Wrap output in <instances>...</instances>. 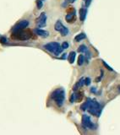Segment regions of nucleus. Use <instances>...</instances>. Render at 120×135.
Instances as JSON below:
<instances>
[{
    "label": "nucleus",
    "mask_w": 120,
    "mask_h": 135,
    "mask_svg": "<svg viewBox=\"0 0 120 135\" xmlns=\"http://www.w3.org/2000/svg\"><path fill=\"white\" fill-rule=\"evenodd\" d=\"M51 97L58 105V107H62L64 99H65V91H64L63 88L57 89L52 93Z\"/></svg>",
    "instance_id": "1"
},
{
    "label": "nucleus",
    "mask_w": 120,
    "mask_h": 135,
    "mask_svg": "<svg viewBox=\"0 0 120 135\" xmlns=\"http://www.w3.org/2000/svg\"><path fill=\"white\" fill-rule=\"evenodd\" d=\"M11 37L14 40H18V41H26L31 37V32L30 30H25L24 29V30L14 31Z\"/></svg>",
    "instance_id": "2"
},
{
    "label": "nucleus",
    "mask_w": 120,
    "mask_h": 135,
    "mask_svg": "<svg viewBox=\"0 0 120 135\" xmlns=\"http://www.w3.org/2000/svg\"><path fill=\"white\" fill-rule=\"evenodd\" d=\"M87 110H88L89 112L91 115H93V116L100 117L101 112V106L99 104L96 100H91L90 104Z\"/></svg>",
    "instance_id": "3"
},
{
    "label": "nucleus",
    "mask_w": 120,
    "mask_h": 135,
    "mask_svg": "<svg viewBox=\"0 0 120 135\" xmlns=\"http://www.w3.org/2000/svg\"><path fill=\"white\" fill-rule=\"evenodd\" d=\"M44 48L46 50H48L50 53H52L54 55H59V54L63 51V47H60V44L58 42H50L48 44L44 45Z\"/></svg>",
    "instance_id": "4"
},
{
    "label": "nucleus",
    "mask_w": 120,
    "mask_h": 135,
    "mask_svg": "<svg viewBox=\"0 0 120 135\" xmlns=\"http://www.w3.org/2000/svg\"><path fill=\"white\" fill-rule=\"evenodd\" d=\"M82 125H83V127L86 128H89V129L96 128V126L94 123L91 122L90 117L88 115H86V114H84L82 116Z\"/></svg>",
    "instance_id": "5"
},
{
    "label": "nucleus",
    "mask_w": 120,
    "mask_h": 135,
    "mask_svg": "<svg viewBox=\"0 0 120 135\" xmlns=\"http://www.w3.org/2000/svg\"><path fill=\"white\" fill-rule=\"evenodd\" d=\"M47 16L45 13H42L40 14V16L36 19V25L38 28H42L46 26L47 24Z\"/></svg>",
    "instance_id": "6"
},
{
    "label": "nucleus",
    "mask_w": 120,
    "mask_h": 135,
    "mask_svg": "<svg viewBox=\"0 0 120 135\" xmlns=\"http://www.w3.org/2000/svg\"><path fill=\"white\" fill-rule=\"evenodd\" d=\"M29 25V21L28 20H21L19 23L14 25L13 28V31H17V30H24Z\"/></svg>",
    "instance_id": "7"
},
{
    "label": "nucleus",
    "mask_w": 120,
    "mask_h": 135,
    "mask_svg": "<svg viewBox=\"0 0 120 135\" xmlns=\"http://www.w3.org/2000/svg\"><path fill=\"white\" fill-rule=\"evenodd\" d=\"M35 32H36V35H38L41 37H44V38H46V37H48L49 36L48 31L42 30V29H40V28L39 29H36V30H35Z\"/></svg>",
    "instance_id": "8"
},
{
    "label": "nucleus",
    "mask_w": 120,
    "mask_h": 135,
    "mask_svg": "<svg viewBox=\"0 0 120 135\" xmlns=\"http://www.w3.org/2000/svg\"><path fill=\"white\" fill-rule=\"evenodd\" d=\"M65 19H66L67 22H69V23H73V22H74L75 20V11L74 10L72 13H69V14H67L66 17H65Z\"/></svg>",
    "instance_id": "9"
},
{
    "label": "nucleus",
    "mask_w": 120,
    "mask_h": 135,
    "mask_svg": "<svg viewBox=\"0 0 120 135\" xmlns=\"http://www.w3.org/2000/svg\"><path fill=\"white\" fill-rule=\"evenodd\" d=\"M86 8H81L80 9V19L81 21H84L86 19Z\"/></svg>",
    "instance_id": "10"
},
{
    "label": "nucleus",
    "mask_w": 120,
    "mask_h": 135,
    "mask_svg": "<svg viewBox=\"0 0 120 135\" xmlns=\"http://www.w3.org/2000/svg\"><path fill=\"white\" fill-rule=\"evenodd\" d=\"M90 101H91V99H90V98H87V100H86V102L83 103V104L81 105V107H80L81 110H82V111H86L87 109H88L90 104Z\"/></svg>",
    "instance_id": "11"
},
{
    "label": "nucleus",
    "mask_w": 120,
    "mask_h": 135,
    "mask_svg": "<svg viewBox=\"0 0 120 135\" xmlns=\"http://www.w3.org/2000/svg\"><path fill=\"white\" fill-rule=\"evenodd\" d=\"M63 27H64V25L62 24V22H61L60 20H58V21L56 22V24H55V25H54L55 30L58 31V32H60L61 30H62Z\"/></svg>",
    "instance_id": "12"
},
{
    "label": "nucleus",
    "mask_w": 120,
    "mask_h": 135,
    "mask_svg": "<svg viewBox=\"0 0 120 135\" xmlns=\"http://www.w3.org/2000/svg\"><path fill=\"white\" fill-rule=\"evenodd\" d=\"M75 57H76L75 51H71V53H69V57H68L69 64H74V62H75Z\"/></svg>",
    "instance_id": "13"
},
{
    "label": "nucleus",
    "mask_w": 120,
    "mask_h": 135,
    "mask_svg": "<svg viewBox=\"0 0 120 135\" xmlns=\"http://www.w3.org/2000/svg\"><path fill=\"white\" fill-rule=\"evenodd\" d=\"M86 36L85 33H80L79 35H77L75 37V41L79 42V41H82V40H84V39H86Z\"/></svg>",
    "instance_id": "14"
},
{
    "label": "nucleus",
    "mask_w": 120,
    "mask_h": 135,
    "mask_svg": "<svg viewBox=\"0 0 120 135\" xmlns=\"http://www.w3.org/2000/svg\"><path fill=\"white\" fill-rule=\"evenodd\" d=\"M87 51H88V49H87V47L86 45H80L78 48L79 53H86Z\"/></svg>",
    "instance_id": "15"
},
{
    "label": "nucleus",
    "mask_w": 120,
    "mask_h": 135,
    "mask_svg": "<svg viewBox=\"0 0 120 135\" xmlns=\"http://www.w3.org/2000/svg\"><path fill=\"white\" fill-rule=\"evenodd\" d=\"M84 62H85V56L81 54V55H80L78 57V65L81 66L84 64Z\"/></svg>",
    "instance_id": "16"
},
{
    "label": "nucleus",
    "mask_w": 120,
    "mask_h": 135,
    "mask_svg": "<svg viewBox=\"0 0 120 135\" xmlns=\"http://www.w3.org/2000/svg\"><path fill=\"white\" fill-rule=\"evenodd\" d=\"M83 98V94L80 92H78L77 94H75V100L76 101H80Z\"/></svg>",
    "instance_id": "17"
},
{
    "label": "nucleus",
    "mask_w": 120,
    "mask_h": 135,
    "mask_svg": "<svg viewBox=\"0 0 120 135\" xmlns=\"http://www.w3.org/2000/svg\"><path fill=\"white\" fill-rule=\"evenodd\" d=\"M60 34L62 35L63 36H67L69 34V29L67 28V27H65L64 26L62 30H61V31H60Z\"/></svg>",
    "instance_id": "18"
},
{
    "label": "nucleus",
    "mask_w": 120,
    "mask_h": 135,
    "mask_svg": "<svg viewBox=\"0 0 120 135\" xmlns=\"http://www.w3.org/2000/svg\"><path fill=\"white\" fill-rule=\"evenodd\" d=\"M42 0H36V6H37V8H39V9H41V8H42Z\"/></svg>",
    "instance_id": "19"
},
{
    "label": "nucleus",
    "mask_w": 120,
    "mask_h": 135,
    "mask_svg": "<svg viewBox=\"0 0 120 135\" xmlns=\"http://www.w3.org/2000/svg\"><path fill=\"white\" fill-rule=\"evenodd\" d=\"M69 43L67 42V41H64L63 42V44H62V47H63V49H67V48H69Z\"/></svg>",
    "instance_id": "20"
},
{
    "label": "nucleus",
    "mask_w": 120,
    "mask_h": 135,
    "mask_svg": "<svg viewBox=\"0 0 120 135\" xmlns=\"http://www.w3.org/2000/svg\"><path fill=\"white\" fill-rule=\"evenodd\" d=\"M102 63H103V65L105 66V67H106L107 68V69L108 70H110V71H113V68H111L110 67V66L109 65H108L107 64V63L106 62H105V61H102Z\"/></svg>",
    "instance_id": "21"
},
{
    "label": "nucleus",
    "mask_w": 120,
    "mask_h": 135,
    "mask_svg": "<svg viewBox=\"0 0 120 135\" xmlns=\"http://www.w3.org/2000/svg\"><path fill=\"white\" fill-rule=\"evenodd\" d=\"M90 78H86V79H85V85H90Z\"/></svg>",
    "instance_id": "22"
},
{
    "label": "nucleus",
    "mask_w": 120,
    "mask_h": 135,
    "mask_svg": "<svg viewBox=\"0 0 120 135\" xmlns=\"http://www.w3.org/2000/svg\"><path fill=\"white\" fill-rule=\"evenodd\" d=\"M7 41V39L5 38L4 36H2V37H0V42L1 43H5Z\"/></svg>",
    "instance_id": "23"
},
{
    "label": "nucleus",
    "mask_w": 120,
    "mask_h": 135,
    "mask_svg": "<svg viewBox=\"0 0 120 135\" xmlns=\"http://www.w3.org/2000/svg\"><path fill=\"white\" fill-rule=\"evenodd\" d=\"M75 1V0H66V4H72V3H74ZM66 4H63V6H65V5H66Z\"/></svg>",
    "instance_id": "24"
},
{
    "label": "nucleus",
    "mask_w": 120,
    "mask_h": 135,
    "mask_svg": "<svg viewBox=\"0 0 120 135\" xmlns=\"http://www.w3.org/2000/svg\"><path fill=\"white\" fill-rule=\"evenodd\" d=\"M75 101V94H73L72 96H71V97H70V102H74Z\"/></svg>",
    "instance_id": "25"
},
{
    "label": "nucleus",
    "mask_w": 120,
    "mask_h": 135,
    "mask_svg": "<svg viewBox=\"0 0 120 135\" xmlns=\"http://www.w3.org/2000/svg\"><path fill=\"white\" fill-rule=\"evenodd\" d=\"M85 1H86V6L88 7L90 4V2H91V0H85Z\"/></svg>",
    "instance_id": "26"
},
{
    "label": "nucleus",
    "mask_w": 120,
    "mask_h": 135,
    "mask_svg": "<svg viewBox=\"0 0 120 135\" xmlns=\"http://www.w3.org/2000/svg\"><path fill=\"white\" fill-rule=\"evenodd\" d=\"M90 91H91L92 93H95V92H96V88H95V87H92L91 90H90Z\"/></svg>",
    "instance_id": "27"
},
{
    "label": "nucleus",
    "mask_w": 120,
    "mask_h": 135,
    "mask_svg": "<svg viewBox=\"0 0 120 135\" xmlns=\"http://www.w3.org/2000/svg\"><path fill=\"white\" fill-rule=\"evenodd\" d=\"M66 55H67V54H63V56L62 57V58H65V57H66Z\"/></svg>",
    "instance_id": "28"
},
{
    "label": "nucleus",
    "mask_w": 120,
    "mask_h": 135,
    "mask_svg": "<svg viewBox=\"0 0 120 135\" xmlns=\"http://www.w3.org/2000/svg\"><path fill=\"white\" fill-rule=\"evenodd\" d=\"M118 91H120V85L118 87Z\"/></svg>",
    "instance_id": "29"
}]
</instances>
